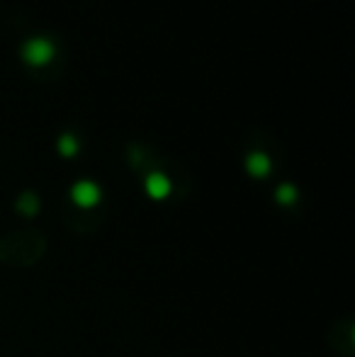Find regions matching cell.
<instances>
[{
    "label": "cell",
    "mask_w": 355,
    "mask_h": 357,
    "mask_svg": "<svg viewBox=\"0 0 355 357\" xmlns=\"http://www.w3.org/2000/svg\"><path fill=\"white\" fill-rule=\"evenodd\" d=\"M22 56L34 66H44L54 59V44L44 37H34L22 47Z\"/></svg>",
    "instance_id": "obj_1"
},
{
    "label": "cell",
    "mask_w": 355,
    "mask_h": 357,
    "mask_svg": "<svg viewBox=\"0 0 355 357\" xmlns=\"http://www.w3.org/2000/svg\"><path fill=\"white\" fill-rule=\"evenodd\" d=\"M71 197L78 207H93V204H98V199H100V188L95 183H90V180H81V183L73 185Z\"/></svg>",
    "instance_id": "obj_2"
},
{
    "label": "cell",
    "mask_w": 355,
    "mask_h": 357,
    "mask_svg": "<svg viewBox=\"0 0 355 357\" xmlns=\"http://www.w3.org/2000/svg\"><path fill=\"white\" fill-rule=\"evenodd\" d=\"M146 192L151 195L153 199H163L168 192H171V180L163 173H151L146 178Z\"/></svg>",
    "instance_id": "obj_3"
},
{
    "label": "cell",
    "mask_w": 355,
    "mask_h": 357,
    "mask_svg": "<svg viewBox=\"0 0 355 357\" xmlns=\"http://www.w3.org/2000/svg\"><path fill=\"white\" fill-rule=\"evenodd\" d=\"M246 170L253 178H266L270 173V158L266 153H261V151H256V153H251L246 158Z\"/></svg>",
    "instance_id": "obj_4"
},
{
    "label": "cell",
    "mask_w": 355,
    "mask_h": 357,
    "mask_svg": "<svg viewBox=\"0 0 355 357\" xmlns=\"http://www.w3.org/2000/svg\"><path fill=\"white\" fill-rule=\"evenodd\" d=\"M59 151H61V155H73L78 151V142L73 134H63V137H59Z\"/></svg>",
    "instance_id": "obj_5"
},
{
    "label": "cell",
    "mask_w": 355,
    "mask_h": 357,
    "mask_svg": "<svg viewBox=\"0 0 355 357\" xmlns=\"http://www.w3.org/2000/svg\"><path fill=\"white\" fill-rule=\"evenodd\" d=\"M275 197H278V202H282V204H292L294 199H297V190H294L292 185H280Z\"/></svg>",
    "instance_id": "obj_6"
},
{
    "label": "cell",
    "mask_w": 355,
    "mask_h": 357,
    "mask_svg": "<svg viewBox=\"0 0 355 357\" xmlns=\"http://www.w3.org/2000/svg\"><path fill=\"white\" fill-rule=\"evenodd\" d=\"M20 209L27 214L37 212V199H34V195H22V197H20Z\"/></svg>",
    "instance_id": "obj_7"
}]
</instances>
